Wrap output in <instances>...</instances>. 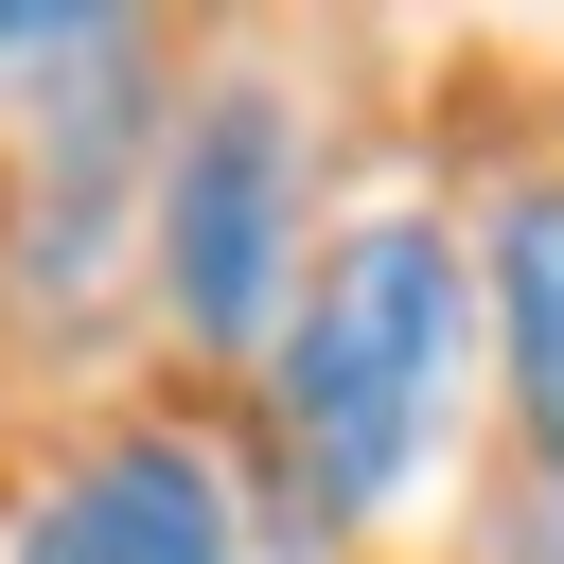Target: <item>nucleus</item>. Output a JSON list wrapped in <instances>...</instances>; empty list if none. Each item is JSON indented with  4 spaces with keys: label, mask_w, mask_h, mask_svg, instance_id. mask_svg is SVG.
Here are the masks:
<instances>
[{
    "label": "nucleus",
    "mask_w": 564,
    "mask_h": 564,
    "mask_svg": "<svg viewBox=\"0 0 564 564\" xmlns=\"http://www.w3.org/2000/svg\"><path fill=\"white\" fill-rule=\"evenodd\" d=\"M476 405V247L441 212L317 229L282 335H264V458L317 529H405Z\"/></svg>",
    "instance_id": "nucleus-1"
},
{
    "label": "nucleus",
    "mask_w": 564,
    "mask_h": 564,
    "mask_svg": "<svg viewBox=\"0 0 564 564\" xmlns=\"http://www.w3.org/2000/svg\"><path fill=\"white\" fill-rule=\"evenodd\" d=\"M300 229H317V123H300V88L212 70L194 106H159L141 247H123L141 317H176L194 352H247V370H264V335H282V300H300V264H317Z\"/></svg>",
    "instance_id": "nucleus-2"
},
{
    "label": "nucleus",
    "mask_w": 564,
    "mask_h": 564,
    "mask_svg": "<svg viewBox=\"0 0 564 564\" xmlns=\"http://www.w3.org/2000/svg\"><path fill=\"white\" fill-rule=\"evenodd\" d=\"M18 546H35V564H247L264 529H247V476H229L212 423L106 405V423L18 494Z\"/></svg>",
    "instance_id": "nucleus-3"
},
{
    "label": "nucleus",
    "mask_w": 564,
    "mask_h": 564,
    "mask_svg": "<svg viewBox=\"0 0 564 564\" xmlns=\"http://www.w3.org/2000/svg\"><path fill=\"white\" fill-rule=\"evenodd\" d=\"M476 335H494L511 423H529V458H546V494H564V176H529V194L476 229Z\"/></svg>",
    "instance_id": "nucleus-4"
},
{
    "label": "nucleus",
    "mask_w": 564,
    "mask_h": 564,
    "mask_svg": "<svg viewBox=\"0 0 564 564\" xmlns=\"http://www.w3.org/2000/svg\"><path fill=\"white\" fill-rule=\"evenodd\" d=\"M35 35H53V0H35V18H0V88H18V70H35Z\"/></svg>",
    "instance_id": "nucleus-5"
},
{
    "label": "nucleus",
    "mask_w": 564,
    "mask_h": 564,
    "mask_svg": "<svg viewBox=\"0 0 564 564\" xmlns=\"http://www.w3.org/2000/svg\"><path fill=\"white\" fill-rule=\"evenodd\" d=\"M0 564H35V546H18V529H0Z\"/></svg>",
    "instance_id": "nucleus-6"
}]
</instances>
